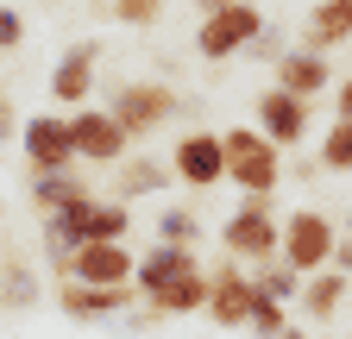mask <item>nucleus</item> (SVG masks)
<instances>
[{
    "mask_svg": "<svg viewBox=\"0 0 352 339\" xmlns=\"http://www.w3.org/2000/svg\"><path fill=\"white\" fill-rule=\"evenodd\" d=\"M95 75H101V38H82V45H69L51 69V101L63 107H82L88 89H95Z\"/></svg>",
    "mask_w": 352,
    "mask_h": 339,
    "instance_id": "11",
    "label": "nucleus"
},
{
    "mask_svg": "<svg viewBox=\"0 0 352 339\" xmlns=\"http://www.w3.org/2000/svg\"><path fill=\"white\" fill-rule=\"evenodd\" d=\"M333 113H340V119H352V75L333 89Z\"/></svg>",
    "mask_w": 352,
    "mask_h": 339,
    "instance_id": "31",
    "label": "nucleus"
},
{
    "mask_svg": "<svg viewBox=\"0 0 352 339\" xmlns=\"http://www.w3.org/2000/svg\"><path fill=\"white\" fill-rule=\"evenodd\" d=\"M252 302H258V283L245 264H220L214 270V295H208V320L214 327H252Z\"/></svg>",
    "mask_w": 352,
    "mask_h": 339,
    "instance_id": "10",
    "label": "nucleus"
},
{
    "mask_svg": "<svg viewBox=\"0 0 352 339\" xmlns=\"http://www.w3.org/2000/svg\"><path fill=\"white\" fill-rule=\"evenodd\" d=\"M82 195H95L76 170H51V176H32V207L38 214H57V207H69V201H82Z\"/></svg>",
    "mask_w": 352,
    "mask_h": 339,
    "instance_id": "19",
    "label": "nucleus"
},
{
    "mask_svg": "<svg viewBox=\"0 0 352 339\" xmlns=\"http://www.w3.org/2000/svg\"><path fill=\"white\" fill-rule=\"evenodd\" d=\"M126 233H132L126 201H95V214H88V245H120Z\"/></svg>",
    "mask_w": 352,
    "mask_h": 339,
    "instance_id": "21",
    "label": "nucleus"
},
{
    "mask_svg": "<svg viewBox=\"0 0 352 339\" xmlns=\"http://www.w3.org/2000/svg\"><path fill=\"white\" fill-rule=\"evenodd\" d=\"M220 145H227V183L245 201H264L283 183V157H277V145L264 139V132H252V126H227Z\"/></svg>",
    "mask_w": 352,
    "mask_h": 339,
    "instance_id": "1",
    "label": "nucleus"
},
{
    "mask_svg": "<svg viewBox=\"0 0 352 339\" xmlns=\"http://www.w3.org/2000/svg\"><path fill=\"white\" fill-rule=\"evenodd\" d=\"M201 13H220V7H258V0H195Z\"/></svg>",
    "mask_w": 352,
    "mask_h": 339,
    "instance_id": "32",
    "label": "nucleus"
},
{
    "mask_svg": "<svg viewBox=\"0 0 352 339\" xmlns=\"http://www.w3.org/2000/svg\"><path fill=\"white\" fill-rule=\"evenodd\" d=\"M69 139H76V163H126V151H132V139L120 132V119L107 113V107H76L69 113Z\"/></svg>",
    "mask_w": 352,
    "mask_h": 339,
    "instance_id": "7",
    "label": "nucleus"
},
{
    "mask_svg": "<svg viewBox=\"0 0 352 339\" xmlns=\"http://www.w3.org/2000/svg\"><path fill=\"white\" fill-rule=\"evenodd\" d=\"M170 170H176V183H189L195 195L220 189L227 183V145H220V132H183L176 151H170Z\"/></svg>",
    "mask_w": 352,
    "mask_h": 339,
    "instance_id": "9",
    "label": "nucleus"
},
{
    "mask_svg": "<svg viewBox=\"0 0 352 339\" xmlns=\"http://www.w3.org/2000/svg\"><path fill=\"white\" fill-rule=\"evenodd\" d=\"M321 170H352V119H333L327 132H321Z\"/></svg>",
    "mask_w": 352,
    "mask_h": 339,
    "instance_id": "24",
    "label": "nucleus"
},
{
    "mask_svg": "<svg viewBox=\"0 0 352 339\" xmlns=\"http://www.w3.org/2000/svg\"><path fill=\"white\" fill-rule=\"evenodd\" d=\"M252 283H258V295H271V302H289V295H302V277H296L283 258L258 264V270H252Z\"/></svg>",
    "mask_w": 352,
    "mask_h": 339,
    "instance_id": "23",
    "label": "nucleus"
},
{
    "mask_svg": "<svg viewBox=\"0 0 352 339\" xmlns=\"http://www.w3.org/2000/svg\"><path fill=\"white\" fill-rule=\"evenodd\" d=\"M258 32H264V13H258V7H220V13H201V25H195V57H201V63H227V57L252 51Z\"/></svg>",
    "mask_w": 352,
    "mask_h": 339,
    "instance_id": "5",
    "label": "nucleus"
},
{
    "mask_svg": "<svg viewBox=\"0 0 352 339\" xmlns=\"http://www.w3.org/2000/svg\"><path fill=\"white\" fill-rule=\"evenodd\" d=\"M252 57H271V69H277V63H283V57H289V38H283V32H277V25H264V32H258V38H252Z\"/></svg>",
    "mask_w": 352,
    "mask_h": 339,
    "instance_id": "27",
    "label": "nucleus"
},
{
    "mask_svg": "<svg viewBox=\"0 0 352 339\" xmlns=\"http://www.w3.org/2000/svg\"><path fill=\"white\" fill-rule=\"evenodd\" d=\"M333 270L352 277V239H346V233H340V245H333Z\"/></svg>",
    "mask_w": 352,
    "mask_h": 339,
    "instance_id": "30",
    "label": "nucleus"
},
{
    "mask_svg": "<svg viewBox=\"0 0 352 339\" xmlns=\"http://www.w3.org/2000/svg\"><path fill=\"white\" fill-rule=\"evenodd\" d=\"M346 239H352V207H346Z\"/></svg>",
    "mask_w": 352,
    "mask_h": 339,
    "instance_id": "34",
    "label": "nucleus"
},
{
    "mask_svg": "<svg viewBox=\"0 0 352 339\" xmlns=\"http://www.w3.org/2000/svg\"><path fill=\"white\" fill-rule=\"evenodd\" d=\"M220 245H227V258L233 264H271L277 258V245H283V226H277V214L264 201H239L227 220H220Z\"/></svg>",
    "mask_w": 352,
    "mask_h": 339,
    "instance_id": "3",
    "label": "nucleus"
},
{
    "mask_svg": "<svg viewBox=\"0 0 352 339\" xmlns=\"http://www.w3.org/2000/svg\"><path fill=\"white\" fill-rule=\"evenodd\" d=\"M19 145H25V163H32V176H51V170H69V163H76L69 113H32V119L19 126Z\"/></svg>",
    "mask_w": 352,
    "mask_h": 339,
    "instance_id": "8",
    "label": "nucleus"
},
{
    "mask_svg": "<svg viewBox=\"0 0 352 339\" xmlns=\"http://www.w3.org/2000/svg\"><path fill=\"white\" fill-rule=\"evenodd\" d=\"M139 302V289H88V283H63L57 289V308L69 320H107V314H126Z\"/></svg>",
    "mask_w": 352,
    "mask_h": 339,
    "instance_id": "14",
    "label": "nucleus"
},
{
    "mask_svg": "<svg viewBox=\"0 0 352 339\" xmlns=\"http://www.w3.org/2000/svg\"><path fill=\"white\" fill-rule=\"evenodd\" d=\"M107 7H113V19H120V25H157L170 0H107Z\"/></svg>",
    "mask_w": 352,
    "mask_h": 339,
    "instance_id": "26",
    "label": "nucleus"
},
{
    "mask_svg": "<svg viewBox=\"0 0 352 339\" xmlns=\"http://www.w3.org/2000/svg\"><path fill=\"white\" fill-rule=\"evenodd\" d=\"M19 126H25V119H19V107L0 95V139H19Z\"/></svg>",
    "mask_w": 352,
    "mask_h": 339,
    "instance_id": "29",
    "label": "nucleus"
},
{
    "mask_svg": "<svg viewBox=\"0 0 352 339\" xmlns=\"http://www.w3.org/2000/svg\"><path fill=\"white\" fill-rule=\"evenodd\" d=\"M346 289H352V277H340V270L308 277V283H302V314L315 320V327H327V320L346 308Z\"/></svg>",
    "mask_w": 352,
    "mask_h": 339,
    "instance_id": "18",
    "label": "nucleus"
},
{
    "mask_svg": "<svg viewBox=\"0 0 352 339\" xmlns=\"http://www.w3.org/2000/svg\"><path fill=\"white\" fill-rule=\"evenodd\" d=\"M283 327H289L283 302H271V295H258V302H252V339H277Z\"/></svg>",
    "mask_w": 352,
    "mask_h": 339,
    "instance_id": "25",
    "label": "nucleus"
},
{
    "mask_svg": "<svg viewBox=\"0 0 352 339\" xmlns=\"http://www.w3.org/2000/svg\"><path fill=\"white\" fill-rule=\"evenodd\" d=\"M132 270H139V258H132V245H76L69 264H63V283H88V289H132Z\"/></svg>",
    "mask_w": 352,
    "mask_h": 339,
    "instance_id": "6",
    "label": "nucleus"
},
{
    "mask_svg": "<svg viewBox=\"0 0 352 339\" xmlns=\"http://www.w3.org/2000/svg\"><path fill=\"white\" fill-rule=\"evenodd\" d=\"M333 245H340V233H333V220L321 214V207H296V214L283 220V245H277V258L308 283V277L333 270Z\"/></svg>",
    "mask_w": 352,
    "mask_h": 339,
    "instance_id": "2",
    "label": "nucleus"
},
{
    "mask_svg": "<svg viewBox=\"0 0 352 339\" xmlns=\"http://www.w3.org/2000/svg\"><path fill=\"white\" fill-rule=\"evenodd\" d=\"M277 339H315V333H296V327H283V333H277Z\"/></svg>",
    "mask_w": 352,
    "mask_h": 339,
    "instance_id": "33",
    "label": "nucleus"
},
{
    "mask_svg": "<svg viewBox=\"0 0 352 339\" xmlns=\"http://www.w3.org/2000/svg\"><path fill=\"white\" fill-rule=\"evenodd\" d=\"M208 295H214V270H195V277H183V283H170L164 295H151V320L195 314V308H208Z\"/></svg>",
    "mask_w": 352,
    "mask_h": 339,
    "instance_id": "17",
    "label": "nucleus"
},
{
    "mask_svg": "<svg viewBox=\"0 0 352 339\" xmlns=\"http://www.w3.org/2000/svg\"><path fill=\"white\" fill-rule=\"evenodd\" d=\"M164 176H170V170H164L157 157H126V163H120V183H113V189H120L113 201H139V195H157V189H164Z\"/></svg>",
    "mask_w": 352,
    "mask_h": 339,
    "instance_id": "20",
    "label": "nucleus"
},
{
    "mask_svg": "<svg viewBox=\"0 0 352 339\" xmlns=\"http://www.w3.org/2000/svg\"><path fill=\"white\" fill-rule=\"evenodd\" d=\"M19 45H25V19H19V7L0 0V51H19Z\"/></svg>",
    "mask_w": 352,
    "mask_h": 339,
    "instance_id": "28",
    "label": "nucleus"
},
{
    "mask_svg": "<svg viewBox=\"0 0 352 339\" xmlns=\"http://www.w3.org/2000/svg\"><path fill=\"white\" fill-rule=\"evenodd\" d=\"M333 82V69H327V57H315V51H302V45H289V57L277 63V82L271 89H283V95H296V101H308L315 107V95Z\"/></svg>",
    "mask_w": 352,
    "mask_h": 339,
    "instance_id": "15",
    "label": "nucleus"
},
{
    "mask_svg": "<svg viewBox=\"0 0 352 339\" xmlns=\"http://www.w3.org/2000/svg\"><path fill=\"white\" fill-rule=\"evenodd\" d=\"M308 126H315L308 101H296V95H283V89H264V95H258V132L271 139L277 151H283V145H302Z\"/></svg>",
    "mask_w": 352,
    "mask_h": 339,
    "instance_id": "12",
    "label": "nucleus"
},
{
    "mask_svg": "<svg viewBox=\"0 0 352 339\" xmlns=\"http://www.w3.org/2000/svg\"><path fill=\"white\" fill-rule=\"evenodd\" d=\"M195 270H201L195 251H183V245H151L145 258H139V270H132V289L151 302V295H164L170 283H183V277H195Z\"/></svg>",
    "mask_w": 352,
    "mask_h": 339,
    "instance_id": "13",
    "label": "nucleus"
},
{
    "mask_svg": "<svg viewBox=\"0 0 352 339\" xmlns=\"http://www.w3.org/2000/svg\"><path fill=\"white\" fill-rule=\"evenodd\" d=\"M176 107H183V101H176V89H170V82H120V89H113V101H107V113L120 119V132H126L132 145H139V139H151V132H157V126H164Z\"/></svg>",
    "mask_w": 352,
    "mask_h": 339,
    "instance_id": "4",
    "label": "nucleus"
},
{
    "mask_svg": "<svg viewBox=\"0 0 352 339\" xmlns=\"http://www.w3.org/2000/svg\"><path fill=\"white\" fill-rule=\"evenodd\" d=\"M333 45H352V0H321L308 13V32H302V51L327 57Z\"/></svg>",
    "mask_w": 352,
    "mask_h": 339,
    "instance_id": "16",
    "label": "nucleus"
},
{
    "mask_svg": "<svg viewBox=\"0 0 352 339\" xmlns=\"http://www.w3.org/2000/svg\"><path fill=\"white\" fill-rule=\"evenodd\" d=\"M195 239H201V214H195V207H164V214H157V245L195 251Z\"/></svg>",
    "mask_w": 352,
    "mask_h": 339,
    "instance_id": "22",
    "label": "nucleus"
}]
</instances>
